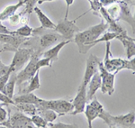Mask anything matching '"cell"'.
Instances as JSON below:
<instances>
[{
    "label": "cell",
    "instance_id": "6da1fadb",
    "mask_svg": "<svg viewBox=\"0 0 135 128\" xmlns=\"http://www.w3.org/2000/svg\"><path fill=\"white\" fill-rule=\"evenodd\" d=\"M62 41L65 40L54 30L39 27L33 29L31 38L27 39L21 46L30 48L32 51V55L41 58L45 50Z\"/></svg>",
    "mask_w": 135,
    "mask_h": 128
},
{
    "label": "cell",
    "instance_id": "7a4b0ae2",
    "mask_svg": "<svg viewBox=\"0 0 135 128\" xmlns=\"http://www.w3.org/2000/svg\"><path fill=\"white\" fill-rule=\"evenodd\" d=\"M108 23L102 20L98 25L89 27L88 30L78 32L74 35V42L78 47V51L81 54H86L90 50V44L97 40L105 31L108 30Z\"/></svg>",
    "mask_w": 135,
    "mask_h": 128
},
{
    "label": "cell",
    "instance_id": "3957f363",
    "mask_svg": "<svg viewBox=\"0 0 135 128\" xmlns=\"http://www.w3.org/2000/svg\"><path fill=\"white\" fill-rule=\"evenodd\" d=\"M111 42H106L105 46V55L104 61H102L104 68L109 72L118 73L122 69H130L134 73L135 64L134 58L131 60H123L121 58H112V53L110 51Z\"/></svg>",
    "mask_w": 135,
    "mask_h": 128
},
{
    "label": "cell",
    "instance_id": "277c9868",
    "mask_svg": "<svg viewBox=\"0 0 135 128\" xmlns=\"http://www.w3.org/2000/svg\"><path fill=\"white\" fill-rule=\"evenodd\" d=\"M108 126H116L117 128H134L135 115L134 111L129 112L125 115L113 116L107 111H104L98 116Z\"/></svg>",
    "mask_w": 135,
    "mask_h": 128
},
{
    "label": "cell",
    "instance_id": "5b68a950",
    "mask_svg": "<svg viewBox=\"0 0 135 128\" xmlns=\"http://www.w3.org/2000/svg\"><path fill=\"white\" fill-rule=\"evenodd\" d=\"M37 106L53 110L58 115V116H66V115H69L74 109L72 103L69 100H65V99H54V100H44V99H42V101Z\"/></svg>",
    "mask_w": 135,
    "mask_h": 128
},
{
    "label": "cell",
    "instance_id": "8992f818",
    "mask_svg": "<svg viewBox=\"0 0 135 128\" xmlns=\"http://www.w3.org/2000/svg\"><path fill=\"white\" fill-rule=\"evenodd\" d=\"M39 59H40L39 57L32 55L31 59L27 62L25 68L22 69L19 72L16 73V86L18 87L19 91L21 90L23 85H25L26 82H29L33 78V76L36 74L37 71L40 70L36 67L37 61Z\"/></svg>",
    "mask_w": 135,
    "mask_h": 128
},
{
    "label": "cell",
    "instance_id": "52a82bcc",
    "mask_svg": "<svg viewBox=\"0 0 135 128\" xmlns=\"http://www.w3.org/2000/svg\"><path fill=\"white\" fill-rule=\"evenodd\" d=\"M86 13H88V11L86 13H84L82 16L74 19V20H69L68 18H63L62 20L59 22L58 25H56L54 31L58 32L60 36H62V38L64 40H72L74 35L77 32H80V29L76 25V21L78 19H79L81 16H85Z\"/></svg>",
    "mask_w": 135,
    "mask_h": 128
},
{
    "label": "cell",
    "instance_id": "ba28073f",
    "mask_svg": "<svg viewBox=\"0 0 135 128\" xmlns=\"http://www.w3.org/2000/svg\"><path fill=\"white\" fill-rule=\"evenodd\" d=\"M32 55V51L30 48L26 47H19L15 51V55L12 61L9 65V68L12 72L20 71L23 66L27 64Z\"/></svg>",
    "mask_w": 135,
    "mask_h": 128
},
{
    "label": "cell",
    "instance_id": "9c48e42d",
    "mask_svg": "<svg viewBox=\"0 0 135 128\" xmlns=\"http://www.w3.org/2000/svg\"><path fill=\"white\" fill-rule=\"evenodd\" d=\"M98 71L101 76V90L103 92V94H108V95H113V93L114 92V79L115 76L117 73L115 72H109L105 69L104 68L102 61L98 62Z\"/></svg>",
    "mask_w": 135,
    "mask_h": 128
},
{
    "label": "cell",
    "instance_id": "30bf717a",
    "mask_svg": "<svg viewBox=\"0 0 135 128\" xmlns=\"http://www.w3.org/2000/svg\"><path fill=\"white\" fill-rule=\"evenodd\" d=\"M26 40H27L26 38H22L16 35L0 34V42L3 44V48L0 51V53L4 51H14L15 53Z\"/></svg>",
    "mask_w": 135,
    "mask_h": 128
},
{
    "label": "cell",
    "instance_id": "8fae6325",
    "mask_svg": "<svg viewBox=\"0 0 135 128\" xmlns=\"http://www.w3.org/2000/svg\"><path fill=\"white\" fill-rule=\"evenodd\" d=\"M73 105V111L69 115L71 116H76V115L84 113L86 105L88 104V99H86V86L84 84H80L79 88L78 89V93L76 97H74L73 101L71 102Z\"/></svg>",
    "mask_w": 135,
    "mask_h": 128
},
{
    "label": "cell",
    "instance_id": "7c38bea8",
    "mask_svg": "<svg viewBox=\"0 0 135 128\" xmlns=\"http://www.w3.org/2000/svg\"><path fill=\"white\" fill-rule=\"evenodd\" d=\"M8 120H9L8 128H37L32 123L31 118L19 111L8 116Z\"/></svg>",
    "mask_w": 135,
    "mask_h": 128
},
{
    "label": "cell",
    "instance_id": "4fadbf2b",
    "mask_svg": "<svg viewBox=\"0 0 135 128\" xmlns=\"http://www.w3.org/2000/svg\"><path fill=\"white\" fill-rule=\"evenodd\" d=\"M98 62H99V60L97 56H95L94 54H90V55H89L88 59L86 60V70H85L83 80H82V82H81L85 86L88 87V84L89 80L91 79V78H92L97 72H98Z\"/></svg>",
    "mask_w": 135,
    "mask_h": 128
},
{
    "label": "cell",
    "instance_id": "5bb4252c",
    "mask_svg": "<svg viewBox=\"0 0 135 128\" xmlns=\"http://www.w3.org/2000/svg\"><path fill=\"white\" fill-rule=\"evenodd\" d=\"M118 40L123 43V45L124 46V48L126 50V57L128 60H131L132 57H133L135 55V40L134 38L130 37L127 34L126 31H124L123 34L116 35V37Z\"/></svg>",
    "mask_w": 135,
    "mask_h": 128
},
{
    "label": "cell",
    "instance_id": "9a60e30c",
    "mask_svg": "<svg viewBox=\"0 0 135 128\" xmlns=\"http://www.w3.org/2000/svg\"><path fill=\"white\" fill-rule=\"evenodd\" d=\"M101 76H100V73L98 71L91 78V79L89 80L88 84V87H86V99H88V102L90 101L95 96L97 91L101 88Z\"/></svg>",
    "mask_w": 135,
    "mask_h": 128
},
{
    "label": "cell",
    "instance_id": "2e32d148",
    "mask_svg": "<svg viewBox=\"0 0 135 128\" xmlns=\"http://www.w3.org/2000/svg\"><path fill=\"white\" fill-rule=\"evenodd\" d=\"M71 42H72V40H65V41H62V42H60L56 45L52 46L51 48H49L47 51H43V53L42 54V58H49V59H51V62L56 61V60H58L59 53H60V51H61V49L65 46V45H67L68 43H69Z\"/></svg>",
    "mask_w": 135,
    "mask_h": 128
},
{
    "label": "cell",
    "instance_id": "e0dca14e",
    "mask_svg": "<svg viewBox=\"0 0 135 128\" xmlns=\"http://www.w3.org/2000/svg\"><path fill=\"white\" fill-rule=\"evenodd\" d=\"M42 98H40L33 93H25V94H20L16 97H13L15 104L25 103V104H33L37 106Z\"/></svg>",
    "mask_w": 135,
    "mask_h": 128
},
{
    "label": "cell",
    "instance_id": "ac0fdd59",
    "mask_svg": "<svg viewBox=\"0 0 135 128\" xmlns=\"http://www.w3.org/2000/svg\"><path fill=\"white\" fill-rule=\"evenodd\" d=\"M33 11L35 12L36 16H37V17H38L39 21H40L41 25H42L41 27L44 28V29L54 30L56 25L46 16V15L44 14V13L42 12L40 7H38V6H34Z\"/></svg>",
    "mask_w": 135,
    "mask_h": 128
},
{
    "label": "cell",
    "instance_id": "d6986e66",
    "mask_svg": "<svg viewBox=\"0 0 135 128\" xmlns=\"http://www.w3.org/2000/svg\"><path fill=\"white\" fill-rule=\"evenodd\" d=\"M25 2H26V0H19L18 3L15 4V5H10V6H6L5 9L0 13V20H1V22L7 20L10 16H12L13 15L16 14V12L21 7V6H25Z\"/></svg>",
    "mask_w": 135,
    "mask_h": 128
},
{
    "label": "cell",
    "instance_id": "ffe728a7",
    "mask_svg": "<svg viewBox=\"0 0 135 128\" xmlns=\"http://www.w3.org/2000/svg\"><path fill=\"white\" fill-rule=\"evenodd\" d=\"M119 3H120L119 19L123 18V19H124L125 21H127L131 25H132V28H133V30H134V19H133V17L132 16V15H131L130 7L127 6L126 2H124L123 0H120Z\"/></svg>",
    "mask_w": 135,
    "mask_h": 128
},
{
    "label": "cell",
    "instance_id": "44dd1931",
    "mask_svg": "<svg viewBox=\"0 0 135 128\" xmlns=\"http://www.w3.org/2000/svg\"><path fill=\"white\" fill-rule=\"evenodd\" d=\"M41 88V82H40V70L36 72V74L33 76V78L29 81V84L25 86L19 94H25V93H32L33 91Z\"/></svg>",
    "mask_w": 135,
    "mask_h": 128
},
{
    "label": "cell",
    "instance_id": "7402d4cb",
    "mask_svg": "<svg viewBox=\"0 0 135 128\" xmlns=\"http://www.w3.org/2000/svg\"><path fill=\"white\" fill-rule=\"evenodd\" d=\"M37 107V114L41 116L43 119L47 121L48 123H52L58 118V115L53 110L48 109V108L36 106Z\"/></svg>",
    "mask_w": 135,
    "mask_h": 128
},
{
    "label": "cell",
    "instance_id": "603a6c76",
    "mask_svg": "<svg viewBox=\"0 0 135 128\" xmlns=\"http://www.w3.org/2000/svg\"><path fill=\"white\" fill-rule=\"evenodd\" d=\"M18 110L19 112L23 113L27 116H33L37 114V107L33 104H25V103H19L16 104L14 106Z\"/></svg>",
    "mask_w": 135,
    "mask_h": 128
},
{
    "label": "cell",
    "instance_id": "cb8c5ba5",
    "mask_svg": "<svg viewBox=\"0 0 135 128\" xmlns=\"http://www.w3.org/2000/svg\"><path fill=\"white\" fill-rule=\"evenodd\" d=\"M16 73L17 72L11 73L9 79L6 85V95L9 97L10 98H13L15 95V89H16Z\"/></svg>",
    "mask_w": 135,
    "mask_h": 128
},
{
    "label": "cell",
    "instance_id": "d4e9b609",
    "mask_svg": "<svg viewBox=\"0 0 135 128\" xmlns=\"http://www.w3.org/2000/svg\"><path fill=\"white\" fill-rule=\"evenodd\" d=\"M84 114L86 117V120H88V128H93L92 123L95 118H98V112L88 103L86 105V107H85Z\"/></svg>",
    "mask_w": 135,
    "mask_h": 128
},
{
    "label": "cell",
    "instance_id": "484cf974",
    "mask_svg": "<svg viewBox=\"0 0 135 128\" xmlns=\"http://www.w3.org/2000/svg\"><path fill=\"white\" fill-rule=\"evenodd\" d=\"M32 32H33V28L30 27L28 25H23V26H21L20 28H18V29L15 30V31H12V34L13 35L19 36V37H22V38L28 39L32 36Z\"/></svg>",
    "mask_w": 135,
    "mask_h": 128
},
{
    "label": "cell",
    "instance_id": "4316f807",
    "mask_svg": "<svg viewBox=\"0 0 135 128\" xmlns=\"http://www.w3.org/2000/svg\"><path fill=\"white\" fill-rule=\"evenodd\" d=\"M38 2V0H26L25 4V10L23 11V13L21 14L22 19L23 20H28V17L30 15L32 14V12L33 11L34 6H36V3Z\"/></svg>",
    "mask_w": 135,
    "mask_h": 128
},
{
    "label": "cell",
    "instance_id": "83f0119b",
    "mask_svg": "<svg viewBox=\"0 0 135 128\" xmlns=\"http://www.w3.org/2000/svg\"><path fill=\"white\" fill-rule=\"evenodd\" d=\"M30 118H31L32 123L37 128H47L48 127V122L45 119H43L41 116H39L38 114L33 115V116H32Z\"/></svg>",
    "mask_w": 135,
    "mask_h": 128
},
{
    "label": "cell",
    "instance_id": "f1b7e54d",
    "mask_svg": "<svg viewBox=\"0 0 135 128\" xmlns=\"http://www.w3.org/2000/svg\"><path fill=\"white\" fill-rule=\"evenodd\" d=\"M49 128H79L76 124H64V123H48Z\"/></svg>",
    "mask_w": 135,
    "mask_h": 128
},
{
    "label": "cell",
    "instance_id": "f546056e",
    "mask_svg": "<svg viewBox=\"0 0 135 128\" xmlns=\"http://www.w3.org/2000/svg\"><path fill=\"white\" fill-rule=\"evenodd\" d=\"M11 73H6V75H3L0 77V92L4 93V94H6V85L7 83L8 79H9Z\"/></svg>",
    "mask_w": 135,
    "mask_h": 128
},
{
    "label": "cell",
    "instance_id": "4dcf8cb0",
    "mask_svg": "<svg viewBox=\"0 0 135 128\" xmlns=\"http://www.w3.org/2000/svg\"><path fill=\"white\" fill-rule=\"evenodd\" d=\"M51 60L49 58H40L37 61L36 67L38 69L43 68V67H51Z\"/></svg>",
    "mask_w": 135,
    "mask_h": 128
},
{
    "label": "cell",
    "instance_id": "1f68e13d",
    "mask_svg": "<svg viewBox=\"0 0 135 128\" xmlns=\"http://www.w3.org/2000/svg\"><path fill=\"white\" fill-rule=\"evenodd\" d=\"M5 106H6V104H2V105H0V123H4V122H6V121H7V119H8V113L10 112V110L9 111H7V110L6 109V107H5Z\"/></svg>",
    "mask_w": 135,
    "mask_h": 128
},
{
    "label": "cell",
    "instance_id": "d6a6232c",
    "mask_svg": "<svg viewBox=\"0 0 135 128\" xmlns=\"http://www.w3.org/2000/svg\"><path fill=\"white\" fill-rule=\"evenodd\" d=\"M0 102H2V104H6V105H12V106H15L14 100L13 98H10L8 96H6V94L4 93L0 92Z\"/></svg>",
    "mask_w": 135,
    "mask_h": 128
},
{
    "label": "cell",
    "instance_id": "836d02e7",
    "mask_svg": "<svg viewBox=\"0 0 135 128\" xmlns=\"http://www.w3.org/2000/svg\"><path fill=\"white\" fill-rule=\"evenodd\" d=\"M21 19H22L21 15L15 14V15H13L12 16H10L7 20H8V22H9V23L11 25H18V23H20Z\"/></svg>",
    "mask_w": 135,
    "mask_h": 128
},
{
    "label": "cell",
    "instance_id": "e575fe53",
    "mask_svg": "<svg viewBox=\"0 0 135 128\" xmlns=\"http://www.w3.org/2000/svg\"><path fill=\"white\" fill-rule=\"evenodd\" d=\"M11 73L12 71H11V69L9 68V65H5L4 64L3 66H1L0 67V77L1 76H3V75H6V73Z\"/></svg>",
    "mask_w": 135,
    "mask_h": 128
},
{
    "label": "cell",
    "instance_id": "d590c367",
    "mask_svg": "<svg viewBox=\"0 0 135 128\" xmlns=\"http://www.w3.org/2000/svg\"><path fill=\"white\" fill-rule=\"evenodd\" d=\"M0 34H12V31H10V30L6 26H5L4 25L0 23Z\"/></svg>",
    "mask_w": 135,
    "mask_h": 128
},
{
    "label": "cell",
    "instance_id": "8d00e7d4",
    "mask_svg": "<svg viewBox=\"0 0 135 128\" xmlns=\"http://www.w3.org/2000/svg\"><path fill=\"white\" fill-rule=\"evenodd\" d=\"M65 2H66V5H67V11H66V14H65L64 18H68V16H69V7H70V6L74 3V0H65Z\"/></svg>",
    "mask_w": 135,
    "mask_h": 128
},
{
    "label": "cell",
    "instance_id": "74e56055",
    "mask_svg": "<svg viewBox=\"0 0 135 128\" xmlns=\"http://www.w3.org/2000/svg\"><path fill=\"white\" fill-rule=\"evenodd\" d=\"M51 1H54V0H38L37 3H38L39 5H41V4L44 3V2H51Z\"/></svg>",
    "mask_w": 135,
    "mask_h": 128
},
{
    "label": "cell",
    "instance_id": "f35d334b",
    "mask_svg": "<svg viewBox=\"0 0 135 128\" xmlns=\"http://www.w3.org/2000/svg\"><path fill=\"white\" fill-rule=\"evenodd\" d=\"M3 65H4V63L1 61V60H0V67H1V66H3Z\"/></svg>",
    "mask_w": 135,
    "mask_h": 128
},
{
    "label": "cell",
    "instance_id": "ab89813d",
    "mask_svg": "<svg viewBox=\"0 0 135 128\" xmlns=\"http://www.w3.org/2000/svg\"><path fill=\"white\" fill-rule=\"evenodd\" d=\"M0 128H7V127L4 126V125H0Z\"/></svg>",
    "mask_w": 135,
    "mask_h": 128
},
{
    "label": "cell",
    "instance_id": "60d3db41",
    "mask_svg": "<svg viewBox=\"0 0 135 128\" xmlns=\"http://www.w3.org/2000/svg\"><path fill=\"white\" fill-rule=\"evenodd\" d=\"M109 128H117L116 126H110Z\"/></svg>",
    "mask_w": 135,
    "mask_h": 128
}]
</instances>
